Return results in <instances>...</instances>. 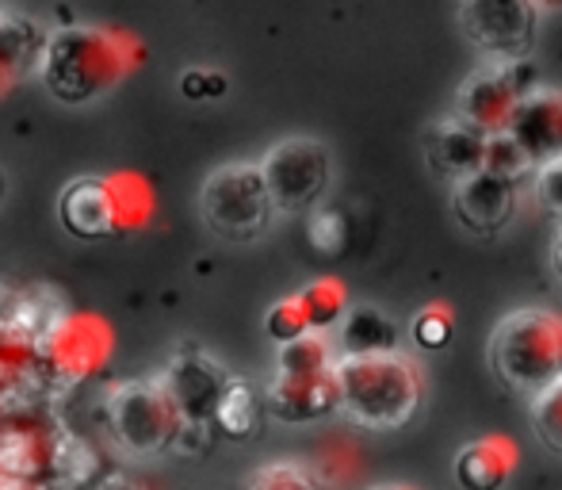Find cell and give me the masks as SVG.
I'll return each instance as SVG.
<instances>
[{"label":"cell","instance_id":"obj_5","mask_svg":"<svg viewBox=\"0 0 562 490\" xmlns=\"http://www.w3.org/2000/svg\"><path fill=\"white\" fill-rule=\"evenodd\" d=\"M108 433L126 456H161L177 448L180 433H184V414H180L177 399L165 387L161 376L154 379H123L108 391Z\"/></svg>","mask_w":562,"mask_h":490},{"label":"cell","instance_id":"obj_26","mask_svg":"<svg viewBox=\"0 0 562 490\" xmlns=\"http://www.w3.org/2000/svg\"><path fill=\"white\" fill-rule=\"evenodd\" d=\"M265 330L276 345H288V342H299L303 334H314L311 330V319H306V307H303V296H283L280 303L268 307L265 314Z\"/></svg>","mask_w":562,"mask_h":490},{"label":"cell","instance_id":"obj_37","mask_svg":"<svg viewBox=\"0 0 562 490\" xmlns=\"http://www.w3.org/2000/svg\"><path fill=\"white\" fill-rule=\"evenodd\" d=\"M8 200V172H4V165H0V203Z\"/></svg>","mask_w":562,"mask_h":490},{"label":"cell","instance_id":"obj_3","mask_svg":"<svg viewBox=\"0 0 562 490\" xmlns=\"http://www.w3.org/2000/svg\"><path fill=\"white\" fill-rule=\"evenodd\" d=\"M337 342L329 334H303L276 349L272 376L265 383L268 414L283 425H311L340 410Z\"/></svg>","mask_w":562,"mask_h":490},{"label":"cell","instance_id":"obj_17","mask_svg":"<svg viewBox=\"0 0 562 490\" xmlns=\"http://www.w3.org/2000/svg\"><path fill=\"white\" fill-rule=\"evenodd\" d=\"M509 134L528 149L536 165H548L562 157V92L540 89L536 85L525 100H520L517 115L509 123Z\"/></svg>","mask_w":562,"mask_h":490},{"label":"cell","instance_id":"obj_13","mask_svg":"<svg viewBox=\"0 0 562 490\" xmlns=\"http://www.w3.org/2000/svg\"><path fill=\"white\" fill-rule=\"evenodd\" d=\"M58 223L77 242H108L126 234L115 177H74L58 196Z\"/></svg>","mask_w":562,"mask_h":490},{"label":"cell","instance_id":"obj_18","mask_svg":"<svg viewBox=\"0 0 562 490\" xmlns=\"http://www.w3.org/2000/svg\"><path fill=\"white\" fill-rule=\"evenodd\" d=\"M520 464V453L509 437L490 433V437L467 441L451 460V476L459 490H505Z\"/></svg>","mask_w":562,"mask_h":490},{"label":"cell","instance_id":"obj_23","mask_svg":"<svg viewBox=\"0 0 562 490\" xmlns=\"http://www.w3.org/2000/svg\"><path fill=\"white\" fill-rule=\"evenodd\" d=\"M245 490H329V483L306 460H268L252 471Z\"/></svg>","mask_w":562,"mask_h":490},{"label":"cell","instance_id":"obj_12","mask_svg":"<svg viewBox=\"0 0 562 490\" xmlns=\"http://www.w3.org/2000/svg\"><path fill=\"white\" fill-rule=\"evenodd\" d=\"M161 379L172 391L188 425H215V410L223 402L234 371H226L223 360L203 349H180L165 360Z\"/></svg>","mask_w":562,"mask_h":490},{"label":"cell","instance_id":"obj_39","mask_svg":"<svg viewBox=\"0 0 562 490\" xmlns=\"http://www.w3.org/2000/svg\"><path fill=\"white\" fill-rule=\"evenodd\" d=\"M0 422H4V410H0Z\"/></svg>","mask_w":562,"mask_h":490},{"label":"cell","instance_id":"obj_8","mask_svg":"<svg viewBox=\"0 0 562 490\" xmlns=\"http://www.w3.org/2000/svg\"><path fill=\"white\" fill-rule=\"evenodd\" d=\"M260 169L280 215H311L329 192L334 157L318 138H283L260 157Z\"/></svg>","mask_w":562,"mask_h":490},{"label":"cell","instance_id":"obj_2","mask_svg":"<svg viewBox=\"0 0 562 490\" xmlns=\"http://www.w3.org/2000/svg\"><path fill=\"white\" fill-rule=\"evenodd\" d=\"M340 414L371 433L406 430L425 402V376L409 353H375V357H340Z\"/></svg>","mask_w":562,"mask_h":490},{"label":"cell","instance_id":"obj_21","mask_svg":"<svg viewBox=\"0 0 562 490\" xmlns=\"http://www.w3.org/2000/svg\"><path fill=\"white\" fill-rule=\"evenodd\" d=\"M268 417V399L252 379L234 376L215 410V430L223 433L226 441H252L260 433Z\"/></svg>","mask_w":562,"mask_h":490},{"label":"cell","instance_id":"obj_24","mask_svg":"<svg viewBox=\"0 0 562 490\" xmlns=\"http://www.w3.org/2000/svg\"><path fill=\"white\" fill-rule=\"evenodd\" d=\"M97 471H100L97 448H92L85 437H77L74 430H66V437H61V453H58V479H54V487L58 490H81L92 476H97Z\"/></svg>","mask_w":562,"mask_h":490},{"label":"cell","instance_id":"obj_10","mask_svg":"<svg viewBox=\"0 0 562 490\" xmlns=\"http://www.w3.org/2000/svg\"><path fill=\"white\" fill-rule=\"evenodd\" d=\"M66 425L35 410H15L0 422V471L12 483H46L58 479V453Z\"/></svg>","mask_w":562,"mask_h":490},{"label":"cell","instance_id":"obj_36","mask_svg":"<svg viewBox=\"0 0 562 490\" xmlns=\"http://www.w3.org/2000/svg\"><path fill=\"white\" fill-rule=\"evenodd\" d=\"M368 490H417V487H409V483H375V487H368Z\"/></svg>","mask_w":562,"mask_h":490},{"label":"cell","instance_id":"obj_4","mask_svg":"<svg viewBox=\"0 0 562 490\" xmlns=\"http://www.w3.org/2000/svg\"><path fill=\"white\" fill-rule=\"evenodd\" d=\"M486 360L509 391L536 399L543 387L562 379V311L551 307L509 311L490 334Z\"/></svg>","mask_w":562,"mask_h":490},{"label":"cell","instance_id":"obj_15","mask_svg":"<svg viewBox=\"0 0 562 490\" xmlns=\"http://www.w3.org/2000/svg\"><path fill=\"white\" fill-rule=\"evenodd\" d=\"M66 299L46 283L0 280V349H35V342L66 314Z\"/></svg>","mask_w":562,"mask_h":490},{"label":"cell","instance_id":"obj_14","mask_svg":"<svg viewBox=\"0 0 562 490\" xmlns=\"http://www.w3.org/2000/svg\"><path fill=\"white\" fill-rule=\"evenodd\" d=\"M520 208V185L497 177V172L482 169L474 177H463L451 185V211H456L459 226L479 238H494L513 223Z\"/></svg>","mask_w":562,"mask_h":490},{"label":"cell","instance_id":"obj_34","mask_svg":"<svg viewBox=\"0 0 562 490\" xmlns=\"http://www.w3.org/2000/svg\"><path fill=\"white\" fill-rule=\"evenodd\" d=\"M4 490H58V487H46V483H12V479H8Z\"/></svg>","mask_w":562,"mask_h":490},{"label":"cell","instance_id":"obj_31","mask_svg":"<svg viewBox=\"0 0 562 490\" xmlns=\"http://www.w3.org/2000/svg\"><path fill=\"white\" fill-rule=\"evenodd\" d=\"M180 92L188 100H218L226 92V77L215 74V69H188L180 77Z\"/></svg>","mask_w":562,"mask_h":490},{"label":"cell","instance_id":"obj_35","mask_svg":"<svg viewBox=\"0 0 562 490\" xmlns=\"http://www.w3.org/2000/svg\"><path fill=\"white\" fill-rule=\"evenodd\" d=\"M540 12H562V0H536Z\"/></svg>","mask_w":562,"mask_h":490},{"label":"cell","instance_id":"obj_6","mask_svg":"<svg viewBox=\"0 0 562 490\" xmlns=\"http://www.w3.org/2000/svg\"><path fill=\"white\" fill-rule=\"evenodd\" d=\"M115 353V330L97 311L69 307L50 330L35 342V360L50 394H69L108 368Z\"/></svg>","mask_w":562,"mask_h":490},{"label":"cell","instance_id":"obj_16","mask_svg":"<svg viewBox=\"0 0 562 490\" xmlns=\"http://www.w3.org/2000/svg\"><path fill=\"white\" fill-rule=\"evenodd\" d=\"M486 146H490V134H482L479 126L459 120L456 112L425 131V162H429V169L437 177L451 180V185L486 169Z\"/></svg>","mask_w":562,"mask_h":490},{"label":"cell","instance_id":"obj_11","mask_svg":"<svg viewBox=\"0 0 562 490\" xmlns=\"http://www.w3.org/2000/svg\"><path fill=\"white\" fill-rule=\"evenodd\" d=\"M532 89H536V74L525 58L494 62V66L474 69V74L459 85L456 115L471 126H479L482 134H502V131H509L520 100Z\"/></svg>","mask_w":562,"mask_h":490},{"label":"cell","instance_id":"obj_28","mask_svg":"<svg viewBox=\"0 0 562 490\" xmlns=\"http://www.w3.org/2000/svg\"><path fill=\"white\" fill-rule=\"evenodd\" d=\"M451 330H456V319H451V311L445 303L422 307V311L414 314V322H409V337L429 353L445 349V345L451 342Z\"/></svg>","mask_w":562,"mask_h":490},{"label":"cell","instance_id":"obj_20","mask_svg":"<svg viewBox=\"0 0 562 490\" xmlns=\"http://www.w3.org/2000/svg\"><path fill=\"white\" fill-rule=\"evenodd\" d=\"M46 31L31 15L0 12V92L27 69H38V58L46 51Z\"/></svg>","mask_w":562,"mask_h":490},{"label":"cell","instance_id":"obj_9","mask_svg":"<svg viewBox=\"0 0 562 490\" xmlns=\"http://www.w3.org/2000/svg\"><path fill=\"white\" fill-rule=\"evenodd\" d=\"M459 27L467 43L494 62L528 58L540 31L536 0H459Z\"/></svg>","mask_w":562,"mask_h":490},{"label":"cell","instance_id":"obj_22","mask_svg":"<svg viewBox=\"0 0 562 490\" xmlns=\"http://www.w3.org/2000/svg\"><path fill=\"white\" fill-rule=\"evenodd\" d=\"M299 296H303L311 330H318V334H329V330H337L340 319L348 314V288L337 280V276H318V280L306 283Z\"/></svg>","mask_w":562,"mask_h":490},{"label":"cell","instance_id":"obj_38","mask_svg":"<svg viewBox=\"0 0 562 490\" xmlns=\"http://www.w3.org/2000/svg\"><path fill=\"white\" fill-rule=\"evenodd\" d=\"M4 483H8V479H4V471H0V490H4Z\"/></svg>","mask_w":562,"mask_h":490},{"label":"cell","instance_id":"obj_19","mask_svg":"<svg viewBox=\"0 0 562 490\" xmlns=\"http://www.w3.org/2000/svg\"><path fill=\"white\" fill-rule=\"evenodd\" d=\"M402 330L379 307H348V314L337 326V353L340 357H375V353H398Z\"/></svg>","mask_w":562,"mask_h":490},{"label":"cell","instance_id":"obj_29","mask_svg":"<svg viewBox=\"0 0 562 490\" xmlns=\"http://www.w3.org/2000/svg\"><path fill=\"white\" fill-rule=\"evenodd\" d=\"M306 234H311V245L318 253H340V245L348 238V223L337 208H314Z\"/></svg>","mask_w":562,"mask_h":490},{"label":"cell","instance_id":"obj_7","mask_svg":"<svg viewBox=\"0 0 562 490\" xmlns=\"http://www.w3.org/2000/svg\"><path fill=\"white\" fill-rule=\"evenodd\" d=\"M276 200L260 162H229L207 172L200 188V219L223 242H252L272 226Z\"/></svg>","mask_w":562,"mask_h":490},{"label":"cell","instance_id":"obj_33","mask_svg":"<svg viewBox=\"0 0 562 490\" xmlns=\"http://www.w3.org/2000/svg\"><path fill=\"white\" fill-rule=\"evenodd\" d=\"M551 268H555V276L562 280V223H559L555 238H551Z\"/></svg>","mask_w":562,"mask_h":490},{"label":"cell","instance_id":"obj_30","mask_svg":"<svg viewBox=\"0 0 562 490\" xmlns=\"http://www.w3.org/2000/svg\"><path fill=\"white\" fill-rule=\"evenodd\" d=\"M536 196H540L543 208L562 223V157L536 169Z\"/></svg>","mask_w":562,"mask_h":490},{"label":"cell","instance_id":"obj_1","mask_svg":"<svg viewBox=\"0 0 562 490\" xmlns=\"http://www.w3.org/2000/svg\"><path fill=\"white\" fill-rule=\"evenodd\" d=\"M142 62L138 38L108 27H61L50 31L38 58V81L58 104L85 108L123 85Z\"/></svg>","mask_w":562,"mask_h":490},{"label":"cell","instance_id":"obj_27","mask_svg":"<svg viewBox=\"0 0 562 490\" xmlns=\"http://www.w3.org/2000/svg\"><path fill=\"white\" fill-rule=\"evenodd\" d=\"M532 430L543 448L562 456V379L543 387L532 399Z\"/></svg>","mask_w":562,"mask_h":490},{"label":"cell","instance_id":"obj_25","mask_svg":"<svg viewBox=\"0 0 562 490\" xmlns=\"http://www.w3.org/2000/svg\"><path fill=\"white\" fill-rule=\"evenodd\" d=\"M486 169L497 172V177H505V180H513V185H525L528 177H536V169H540V165L528 157V149L520 146L509 131H502V134H490Z\"/></svg>","mask_w":562,"mask_h":490},{"label":"cell","instance_id":"obj_32","mask_svg":"<svg viewBox=\"0 0 562 490\" xmlns=\"http://www.w3.org/2000/svg\"><path fill=\"white\" fill-rule=\"evenodd\" d=\"M92 490H146L138 483V479H131V476H108V479H100Z\"/></svg>","mask_w":562,"mask_h":490}]
</instances>
